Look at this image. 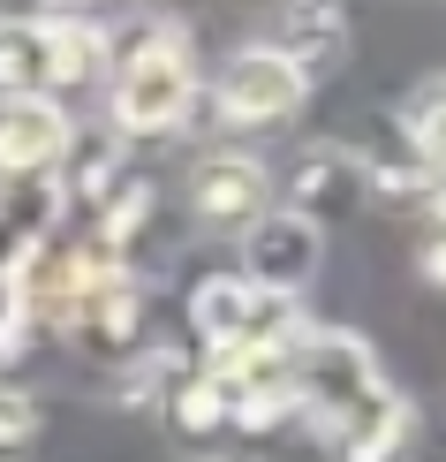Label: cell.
<instances>
[{
    "label": "cell",
    "instance_id": "cell-6",
    "mask_svg": "<svg viewBox=\"0 0 446 462\" xmlns=\"http://www.w3.org/2000/svg\"><path fill=\"white\" fill-rule=\"evenodd\" d=\"M296 99H303V76L287 69L273 46H242L235 61L220 69V106L235 114V122H280Z\"/></svg>",
    "mask_w": 446,
    "mask_h": 462
},
{
    "label": "cell",
    "instance_id": "cell-7",
    "mask_svg": "<svg viewBox=\"0 0 446 462\" xmlns=\"http://www.w3.org/2000/svg\"><path fill=\"white\" fill-rule=\"evenodd\" d=\"M68 152V114L53 99H8L0 106V175H38Z\"/></svg>",
    "mask_w": 446,
    "mask_h": 462
},
{
    "label": "cell",
    "instance_id": "cell-13",
    "mask_svg": "<svg viewBox=\"0 0 446 462\" xmlns=\"http://www.w3.org/2000/svg\"><path fill=\"white\" fill-rule=\"evenodd\" d=\"M31 432H38V402H31L23 387H8V379H0V455L31 448Z\"/></svg>",
    "mask_w": 446,
    "mask_h": 462
},
{
    "label": "cell",
    "instance_id": "cell-14",
    "mask_svg": "<svg viewBox=\"0 0 446 462\" xmlns=\"http://www.w3.org/2000/svg\"><path fill=\"white\" fill-rule=\"evenodd\" d=\"M423 273H432V281L446 288V220L432 227V236H423Z\"/></svg>",
    "mask_w": 446,
    "mask_h": 462
},
{
    "label": "cell",
    "instance_id": "cell-5",
    "mask_svg": "<svg viewBox=\"0 0 446 462\" xmlns=\"http://www.w3.org/2000/svg\"><path fill=\"white\" fill-rule=\"evenodd\" d=\"M189 213L205 227H258L273 213V175L242 152H212L189 167Z\"/></svg>",
    "mask_w": 446,
    "mask_h": 462
},
{
    "label": "cell",
    "instance_id": "cell-10",
    "mask_svg": "<svg viewBox=\"0 0 446 462\" xmlns=\"http://www.w3.org/2000/svg\"><path fill=\"white\" fill-rule=\"evenodd\" d=\"M0 84H8V99H46L53 91V53H46V31L38 23L0 31Z\"/></svg>",
    "mask_w": 446,
    "mask_h": 462
},
{
    "label": "cell",
    "instance_id": "cell-1",
    "mask_svg": "<svg viewBox=\"0 0 446 462\" xmlns=\"http://www.w3.org/2000/svg\"><path fill=\"white\" fill-rule=\"evenodd\" d=\"M287 387H296V402L325 432H341L356 448L348 462H386L401 425H409L356 334H296L287 341Z\"/></svg>",
    "mask_w": 446,
    "mask_h": 462
},
{
    "label": "cell",
    "instance_id": "cell-9",
    "mask_svg": "<svg viewBox=\"0 0 446 462\" xmlns=\"http://www.w3.org/2000/svg\"><path fill=\"white\" fill-rule=\"evenodd\" d=\"M356 198H363V167L348 160V152H310L296 167V205H287V213L318 220V205H356Z\"/></svg>",
    "mask_w": 446,
    "mask_h": 462
},
{
    "label": "cell",
    "instance_id": "cell-3",
    "mask_svg": "<svg viewBox=\"0 0 446 462\" xmlns=\"http://www.w3.org/2000/svg\"><path fill=\"white\" fill-rule=\"evenodd\" d=\"M189 114V46L182 31H144L114 76V122L122 129H174Z\"/></svg>",
    "mask_w": 446,
    "mask_h": 462
},
{
    "label": "cell",
    "instance_id": "cell-12",
    "mask_svg": "<svg viewBox=\"0 0 446 462\" xmlns=\"http://www.w3.org/2000/svg\"><path fill=\"white\" fill-rule=\"evenodd\" d=\"M174 417H182L189 432H212L220 417H235V379L212 372V379H189L182 394H174Z\"/></svg>",
    "mask_w": 446,
    "mask_h": 462
},
{
    "label": "cell",
    "instance_id": "cell-4",
    "mask_svg": "<svg viewBox=\"0 0 446 462\" xmlns=\"http://www.w3.org/2000/svg\"><path fill=\"white\" fill-rule=\"evenodd\" d=\"M318 250H325L318 220H303V213H287V205H273L258 227H242V265H250L242 281H258V288H273V296L296 303V288L318 273Z\"/></svg>",
    "mask_w": 446,
    "mask_h": 462
},
{
    "label": "cell",
    "instance_id": "cell-15",
    "mask_svg": "<svg viewBox=\"0 0 446 462\" xmlns=\"http://www.w3.org/2000/svg\"><path fill=\"white\" fill-rule=\"evenodd\" d=\"M197 462H205V455H197Z\"/></svg>",
    "mask_w": 446,
    "mask_h": 462
},
{
    "label": "cell",
    "instance_id": "cell-2",
    "mask_svg": "<svg viewBox=\"0 0 446 462\" xmlns=\"http://www.w3.org/2000/svg\"><path fill=\"white\" fill-rule=\"evenodd\" d=\"M189 326L212 356L242 364V356H265V349H287L296 341V303L273 296V288L242 281V273H212L197 296H189Z\"/></svg>",
    "mask_w": 446,
    "mask_h": 462
},
{
    "label": "cell",
    "instance_id": "cell-8",
    "mask_svg": "<svg viewBox=\"0 0 446 462\" xmlns=\"http://www.w3.org/2000/svg\"><path fill=\"white\" fill-rule=\"evenodd\" d=\"M265 46H273L280 61L310 84V76H325V69L348 53V23H341V8H280Z\"/></svg>",
    "mask_w": 446,
    "mask_h": 462
},
{
    "label": "cell",
    "instance_id": "cell-11",
    "mask_svg": "<svg viewBox=\"0 0 446 462\" xmlns=\"http://www.w3.org/2000/svg\"><path fill=\"white\" fill-rule=\"evenodd\" d=\"M401 137H409L423 175H446V76H432L401 99Z\"/></svg>",
    "mask_w": 446,
    "mask_h": 462
}]
</instances>
